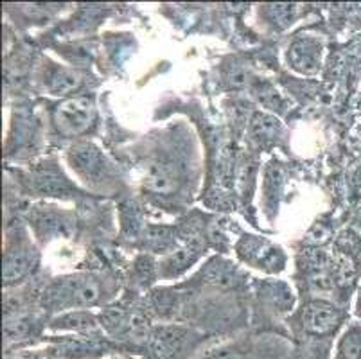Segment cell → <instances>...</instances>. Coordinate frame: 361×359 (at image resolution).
<instances>
[{
    "instance_id": "20",
    "label": "cell",
    "mask_w": 361,
    "mask_h": 359,
    "mask_svg": "<svg viewBox=\"0 0 361 359\" xmlns=\"http://www.w3.org/2000/svg\"><path fill=\"white\" fill-rule=\"evenodd\" d=\"M146 239L149 245L157 250H167L173 243V232L169 229H162V226H155L146 232Z\"/></svg>"
},
{
    "instance_id": "11",
    "label": "cell",
    "mask_w": 361,
    "mask_h": 359,
    "mask_svg": "<svg viewBox=\"0 0 361 359\" xmlns=\"http://www.w3.org/2000/svg\"><path fill=\"white\" fill-rule=\"evenodd\" d=\"M52 329H61V331H75L83 332V334H92L96 336L97 324L96 318L90 315V312L75 311L68 312V315L60 316L52 322Z\"/></svg>"
},
{
    "instance_id": "8",
    "label": "cell",
    "mask_w": 361,
    "mask_h": 359,
    "mask_svg": "<svg viewBox=\"0 0 361 359\" xmlns=\"http://www.w3.org/2000/svg\"><path fill=\"white\" fill-rule=\"evenodd\" d=\"M35 257L31 250H15L9 252L4 259V268H2V276H4L6 284L20 281L32 269L35 264Z\"/></svg>"
},
{
    "instance_id": "15",
    "label": "cell",
    "mask_w": 361,
    "mask_h": 359,
    "mask_svg": "<svg viewBox=\"0 0 361 359\" xmlns=\"http://www.w3.org/2000/svg\"><path fill=\"white\" fill-rule=\"evenodd\" d=\"M81 83H83L81 74H78L74 71H60L51 79L49 90L54 95H67L71 92L78 90L81 87Z\"/></svg>"
},
{
    "instance_id": "10",
    "label": "cell",
    "mask_w": 361,
    "mask_h": 359,
    "mask_svg": "<svg viewBox=\"0 0 361 359\" xmlns=\"http://www.w3.org/2000/svg\"><path fill=\"white\" fill-rule=\"evenodd\" d=\"M202 248H203L202 239H200V237H191V239L182 246V248L175 250V252L167 257L166 268L169 269V273L183 272L187 266H191L192 262L198 259Z\"/></svg>"
},
{
    "instance_id": "2",
    "label": "cell",
    "mask_w": 361,
    "mask_h": 359,
    "mask_svg": "<svg viewBox=\"0 0 361 359\" xmlns=\"http://www.w3.org/2000/svg\"><path fill=\"white\" fill-rule=\"evenodd\" d=\"M189 341V331L182 325H160L153 329L147 343L151 359H178Z\"/></svg>"
},
{
    "instance_id": "18",
    "label": "cell",
    "mask_w": 361,
    "mask_h": 359,
    "mask_svg": "<svg viewBox=\"0 0 361 359\" xmlns=\"http://www.w3.org/2000/svg\"><path fill=\"white\" fill-rule=\"evenodd\" d=\"M341 359H361V327H350L338 343Z\"/></svg>"
},
{
    "instance_id": "9",
    "label": "cell",
    "mask_w": 361,
    "mask_h": 359,
    "mask_svg": "<svg viewBox=\"0 0 361 359\" xmlns=\"http://www.w3.org/2000/svg\"><path fill=\"white\" fill-rule=\"evenodd\" d=\"M144 187L151 193L171 194L176 190V176L164 164H153L147 167L144 176Z\"/></svg>"
},
{
    "instance_id": "4",
    "label": "cell",
    "mask_w": 361,
    "mask_h": 359,
    "mask_svg": "<svg viewBox=\"0 0 361 359\" xmlns=\"http://www.w3.org/2000/svg\"><path fill=\"white\" fill-rule=\"evenodd\" d=\"M108 348L106 341L99 336H81V338H65L56 352L63 359H92Z\"/></svg>"
},
{
    "instance_id": "1",
    "label": "cell",
    "mask_w": 361,
    "mask_h": 359,
    "mask_svg": "<svg viewBox=\"0 0 361 359\" xmlns=\"http://www.w3.org/2000/svg\"><path fill=\"white\" fill-rule=\"evenodd\" d=\"M54 126L65 137H75L92 126L96 118V104L88 97H72L54 110Z\"/></svg>"
},
{
    "instance_id": "14",
    "label": "cell",
    "mask_w": 361,
    "mask_h": 359,
    "mask_svg": "<svg viewBox=\"0 0 361 359\" xmlns=\"http://www.w3.org/2000/svg\"><path fill=\"white\" fill-rule=\"evenodd\" d=\"M36 187L45 194H56V196H61V194H67L71 190V185L67 183L63 176L56 169H42L36 173L35 176Z\"/></svg>"
},
{
    "instance_id": "17",
    "label": "cell",
    "mask_w": 361,
    "mask_h": 359,
    "mask_svg": "<svg viewBox=\"0 0 361 359\" xmlns=\"http://www.w3.org/2000/svg\"><path fill=\"white\" fill-rule=\"evenodd\" d=\"M356 276V268H354V262L347 253L338 252L333 257V279L336 284L347 286L354 281Z\"/></svg>"
},
{
    "instance_id": "21",
    "label": "cell",
    "mask_w": 361,
    "mask_h": 359,
    "mask_svg": "<svg viewBox=\"0 0 361 359\" xmlns=\"http://www.w3.org/2000/svg\"><path fill=\"white\" fill-rule=\"evenodd\" d=\"M268 288H270V295L274 298L275 305H279L282 311H286L293 304V295H291V291L284 284H270Z\"/></svg>"
},
{
    "instance_id": "22",
    "label": "cell",
    "mask_w": 361,
    "mask_h": 359,
    "mask_svg": "<svg viewBox=\"0 0 361 359\" xmlns=\"http://www.w3.org/2000/svg\"><path fill=\"white\" fill-rule=\"evenodd\" d=\"M207 359H250L248 355H245L243 352L234 351V348H221V351L214 352Z\"/></svg>"
},
{
    "instance_id": "24",
    "label": "cell",
    "mask_w": 361,
    "mask_h": 359,
    "mask_svg": "<svg viewBox=\"0 0 361 359\" xmlns=\"http://www.w3.org/2000/svg\"><path fill=\"white\" fill-rule=\"evenodd\" d=\"M146 359H151V358H146Z\"/></svg>"
},
{
    "instance_id": "23",
    "label": "cell",
    "mask_w": 361,
    "mask_h": 359,
    "mask_svg": "<svg viewBox=\"0 0 361 359\" xmlns=\"http://www.w3.org/2000/svg\"><path fill=\"white\" fill-rule=\"evenodd\" d=\"M357 315L361 316V288L360 291H357Z\"/></svg>"
},
{
    "instance_id": "6",
    "label": "cell",
    "mask_w": 361,
    "mask_h": 359,
    "mask_svg": "<svg viewBox=\"0 0 361 359\" xmlns=\"http://www.w3.org/2000/svg\"><path fill=\"white\" fill-rule=\"evenodd\" d=\"M68 160H71L72 167L75 171H80L81 174H85V176H97L104 169V162L99 150L87 142L72 147Z\"/></svg>"
},
{
    "instance_id": "3",
    "label": "cell",
    "mask_w": 361,
    "mask_h": 359,
    "mask_svg": "<svg viewBox=\"0 0 361 359\" xmlns=\"http://www.w3.org/2000/svg\"><path fill=\"white\" fill-rule=\"evenodd\" d=\"M341 318L343 315L340 309L324 300L310 302L302 311V325L306 332L314 336H326L334 332L341 324Z\"/></svg>"
},
{
    "instance_id": "12",
    "label": "cell",
    "mask_w": 361,
    "mask_h": 359,
    "mask_svg": "<svg viewBox=\"0 0 361 359\" xmlns=\"http://www.w3.org/2000/svg\"><path fill=\"white\" fill-rule=\"evenodd\" d=\"M130 316L124 309L110 308L104 309L99 315V324L104 331L116 340L128 341V325H130Z\"/></svg>"
},
{
    "instance_id": "5",
    "label": "cell",
    "mask_w": 361,
    "mask_h": 359,
    "mask_svg": "<svg viewBox=\"0 0 361 359\" xmlns=\"http://www.w3.org/2000/svg\"><path fill=\"white\" fill-rule=\"evenodd\" d=\"M320 54L322 47L317 39L300 38L291 44L288 58L295 71L302 72V74H313L320 65Z\"/></svg>"
},
{
    "instance_id": "13",
    "label": "cell",
    "mask_w": 361,
    "mask_h": 359,
    "mask_svg": "<svg viewBox=\"0 0 361 359\" xmlns=\"http://www.w3.org/2000/svg\"><path fill=\"white\" fill-rule=\"evenodd\" d=\"M203 279L211 284L221 286V288H228L234 286L235 282V268L232 262L223 261V259H212L207 268L203 269Z\"/></svg>"
},
{
    "instance_id": "19",
    "label": "cell",
    "mask_w": 361,
    "mask_h": 359,
    "mask_svg": "<svg viewBox=\"0 0 361 359\" xmlns=\"http://www.w3.org/2000/svg\"><path fill=\"white\" fill-rule=\"evenodd\" d=\"M297 8L293 4H271L268 6V15L279 28H288L293 22Z\"/></svg>"
},
{
    "instance_id": "16",
    "label": "cell",
    "mask_w": 361,
    "mask_h": 359,
    "mask_svg": "<svg viewBox=\"0 0 361 359\" xmlns=\"http://www.w3.org/2000/svg\"><path fill=\"white\" fill-rule=\"evenodd\" d=\"M252 133L261 140H274L281 133V123L279 118L266 114H257L252 118Z\"/></svg>"
},
{
    "instance_id": "7",
    "label": "cell",
    "mask_w": 361,
    "mask_h": 359,
    "mask_svg": "<svg viewBox=\"0 0 361 359\" xmlns=\"http://www.w3.org/2000/svg\"><path fill=\"white\" fill-rule=\"evenodd\" d=\"M61 293L71 296L72 304L94 305L101 298V289L90 276H75L61 286Z\"/></svg>"
}]
</instances>
